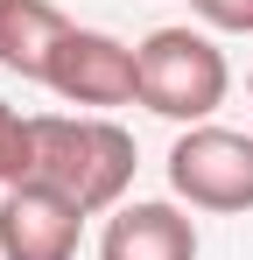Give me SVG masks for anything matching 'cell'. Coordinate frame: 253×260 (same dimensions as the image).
Returning <instances> with one entry per match:
<instances>
[{"instance_id":"cell-1","label":"cell","mask_w":253,"mask_h":260,"mask_svg":"<svg viewBox=\"0 0 253 260\" xmlns=\"http://www.w3.org/2000/svg\"><path fill=\"white\" fill-rule=\"evenodd\" d=\"M28 183L71 197L84 218L99 211H120L126 204V183H134V134L106 113H36L28 120Z\"/></svg>"},{"instance_id":"cell-9","label":"cell","mask_w":253,"mask_h":260,"mask_svg":"<svg viewBox=\"0 0 253 260\" xmlns=\"http://www.w3.org/2000/svg\"><path fill=\"white\" fill-rule=\"evenodd\" d=\"M190 14L218 36H253V0H190Z\"/></svg>"},{"instance_id":"cell-3","label":"cell","mask_w":253,"mask_h":260,"mask_svg":"<svg viewBox=\"0 0 253 260\" xmlns=\"http://www.w3.org/2000/svg\"><path fill=\"white\" fill-rule=\"evenodd\" d=\"M169 190L176 204L211 218H246L253 211V134L239 127H183L176 148H169Z\"/></svg>"},{"instance_id":"cell-5","label":"cell","mask_w":253,"mask_h":260,"mask_svg":"<svg viewBox=\"0 0 253 260\" xmlns=\"http://www.w3.org/2000/svg\"><path fill=\"white\" fill-rule=\"evenodd\" d=\"M84 246V211L71 197L21 183L0 190V260H78Z\"/></svg>"},{"instance_id":"cell-7","label":"cell","mask_w":253,"mask_h":260,"mask_svg":"<svg viewBox=\"0 0 253 260\" xmlns=\"http://www.w3.org/2000/svg\"><path fill=\"white\" fill-rule=\"evenodd\" d=\"M78 21L49 0H0V71H14L21 85H49V63Z\"/></svg>"},{"instance_id":"cell-4","label":"cell","mask_w":253,"mask_h":260,"mask_svg":"<svg viewBox=\"0 0 253 260\" xmlns=\"http://www.w3.org/2000/svg\"><path fill=\"white\" fill-rule=\"evenodd\" d=\"M49 91L64 106H84V113L134 106L141 99V49L106 36V28H71L56 63H49Z\"/></svg>"},{"instance_id":"cell-10","label":"cell","mask_w":253,"mask_h":260,"mask_svg":"<svg viewBox=\"0 0 253 260\" xmlns=\"http://www.w3.org/2000/svg\"><path fill=\"white\" fill-rule=\"evenodd\" d=\"M246 99H253V71H246Z\"/></svg>"},{"instance_id":"cell-8","label":"cell","mask_w":253,"mask_h":260,"mask_svg":"<svg viewBox=\"0 0 253 260\" xmlns=\"http://www.w3.org/2000/svg\"><path fill=\"white\" fill-rule=\"evenodd\" d=\"M28 155H36V141H28V120L0 99V190H21L28 183Z\"/></svg>"},{"instance_id":"cell-6","label":"cell","mask_w":253,"mask_h":260,"mask_svg":"<svg viewBox=\"0 0 253 260\" xmlns=\"http://www.w3.org/2000/svg\"><path fill=\"white\" fill-rule=\"evenodd\" d=\"M99 260H197V218L162 197L120 204L99 232Z\"/></svg>"},{"instance_id":"cell-2","label":"cell","mask_w":253,"mask_h":260,"mask_svg":"<svg viewBox=\"0 0 253 260\" xmlns=\"http://www.w3.org/2000/svg\"><path fill=\"white\" fill-rule=\"evenodd\" d=\"M141 106L176 127H204L232 91V63L211 43V28H155L141 36Z\"/></svg>"}]
</instances>
